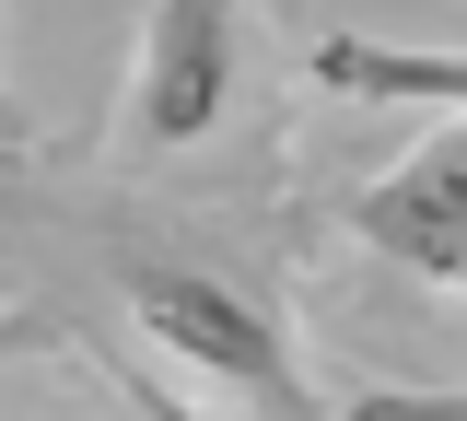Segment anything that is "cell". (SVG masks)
<instances>
[{
  "instance_id": "3",
  "label": "cell",
  "mask_w": 467,
  "mask_h": 421,
  "mask_svg": "<svg viewBox=\"0 0 467 421\" xmlns=\"http://www.w3.org/2000/svg\"><path fill=\"white\" fill-rule=\"evenodd\" d=\"M350 235L374 246L386 269L456 293V281H467V141L432 129V141L398 153L386 176H362V187H350Z\"/></svg>"
},
{
  "instance_id": "4",
  "label": "cell",
  "mask_w": 467,
  "mask_h": 421,
  "mask_svg": "<svg viewBox=\"0 0 467 421\" xmlns=\"http://www.w3.org/2000/svg\"><path fill=\"white\" fill-rule=\"evenodd\" d=\"M304 70L327 82V94H362V106H456L467 94V59L456 47H374V36H316L304 47Z\"/></svg>"
},
{
  "instance_id": "6",
  "label": "cell",
  "mask_w": 467,
  "mask_h": 421,
  "mask_svg": "<svg viewBox=\"0 0 467 421\" xmlns=\"http://www.w3.org/2000/svg\"><path fill=\"white\" fill-rule=\"evenodd\" d=\"M117 386H129V410H140V421H211V410H187L164 374H117Z\"/></svg>"
},
{
  "instance_id": "7",
  "label": "cell",
  "mask_w": 467,
  "mask_h": 421,
  "mask_svg": "<svg viewBox=\"0 0 467 421\" xmlns=\"http://www.w3.org/2000/svg\"><path fill=\"white\" fill-rule=\"evenodd\" d=\"M24 141H36V118H24V106L0 94V153H24Z\"/></svg>"
},
{
  "instance_id": "5",
  "label": "cell",
  "mask_w": 467,
  "mask_h": 421,
  "mask_svg": "<svg viewBox=\"0 0 467 421\" xmlns=\"http://www.w3.org/2000/svg\"><path fill=\"white\" fill-rule=\"evenodd\" d=\"M327 421H467L456 386H420V398H398V386H362V398H339Z\"/></svg>"
},
{
  "instance_id": "8",
  "label": "cell",
  "mask_w": 467,
  "mask_h": 421,
  "mask_svg": "<svg viewBox=\"0 0 467 421\" xmlns=\"http://www.w3.org/2000/svg\"><path fill=\"white\" fill-rule=\"evenodd\" d=\"M0 340H12V328H0Z\"/></svg>"
},
{
  "instance_id": "2",
  "label": "cell",
  "mask_w": 467,
  "mask_h": 421,
  "mask_svg": "<svg viewBox=\"0 0 467 421\" xmlns=\"http://www.w3.org/2000/svg\"><path fill=\"white\" fill-rule=\"evenodd\" d=\"M245 82V0H152L140 47H129V94H117V153H187L234 118Z\"/></svg>"
},
{
  "instance_id": "1",
  "label": "cell",
  "mask_w": 467,
  "mask_h": 421,
  "mask_svg": "<svg viewBox=\"0 0 467 421\" xmlns=\"http://www.w3.org/2000/svg\"><path fill=\"white\" fill-rule=\"evenodd\" d=\"M129 316H140V340H152L164 363L211 374L223 398H257V410H281V421H327V410H316V386L292 374L281 316L245 293V281L187 269V258H129Z\"/></svg>"
}]
</instances>
